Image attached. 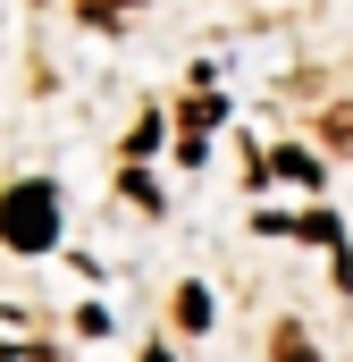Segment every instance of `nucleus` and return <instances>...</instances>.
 I'll return each mask as SVG.
<instances>
[{
  "mask_svg": "<svg viewBox=\"0 0 353 362\" xmlns=\"http://www.w3.org/2000/svg\"><path fill=\"white\" fill-rule=\"evenodd\" d=\"M210 127H219V93H193L176 110V160H202L210 152Z\"/></svg>",
  "mask_w": 353,
  "mask_h": 362,
  "instance_id": "3",
  "label": "nucleus"
},
{
  "mask_svg": "<svg viewBox=\"0 0 353 362\" xmlns=\"http://www.w3.org/2000/svg\"><path fill=\"white\" fill-rule=\"evenodd\" d=\"M320 135H328V144H337V152H353V101H337V110H328V118H320Z\"/></svg>",
  "mask_w": 353,
  "mask_h": 362,
  "instance_id": "7",
  "label": "nucleus"
},
{
  "mask_svg": "<svg viewBox=\"0 0 353 362\" xmlns=\"http://www.w3.org/2000/svg\"><path fill=\"white\" fill-rule=\"evenodd\" d=\"M253 8H277V0H253ZM286 8H294V0H286Z\"/></svg>",
  "mask_w": 353,
  "mask_h": 362,
  "instance_id": "11",
  "label": "nucleus"
},
{
  "mask_svg": "<svg viewBox=\"0 0 353 362\" xmlns=\"http://www.w3.org/2000/svg\"><path fill=\"white\" fill-rule=\"evenodd\" d=\"M126 8H135V0H76V17H92V25H118Z\"/></svg>",
  "mask_w": 353,
  "mask_h": 362,
  "instance_id": "9",
  "label": "nucleus"
},
{
  "mask_svg": "<svg viewBox=\"0 0 353 362\" xmlns=\"http://www.w3.org/2000/svg\"><path fill=\"white\" fill-rule=\"evenodd\" d=\"M269 354H277V362H320V354H311V337H303V320H277Z\"/></svg>",
  "mask_w": 353,
  "mask_h": 362,
  "instance_id": "5",
  "label": "nucleus"
},
{
  "mask_svg": "<svg viewBox=\"0 0 353 362\" xmlns=\"http://www.w3.org/2000/svg\"><path fill=\"white\" fill-rule=\"evenodd\" d=\"M143 362H169V354H143Z\"/></svg>",
  "mask_w": 353,
  "mask_h": 362,
  "instance_id": "12",
  "label": "nucleus"
},
{
  "mask_svg": "<svg viewBox=\"0 0 353 362\" xmlns=\"http://www.w3.org/2000/svg\"><path fill=\"white\" fill-rule=\"evenodd\" d=\"M0 362H59L51 337L34 329V312H0Z\"/></svg>",
  "mask_w": 353,
  "mask_h": 362,
  "instance_id": "4",
  "label": "nucleus"
},
{
  "mask_svg": "<svg viewBox=\"0 0 353 362\" xmlns=\"http://www.w3.org/2000/svg\"><path fill=\"white\" fill-rule=\"evenodd\" d=\"M269 236H303V245H328V262H337V286H353V253H345V228L328 219V211H294V219H261Z\"/></svg>",
  "mask_w": 353,
  "mask_h": 362,
  "instance_id": "2",
  "label": "nucleus"
},
{
  "mask_svg": "<svg viewBox=\"0 0 353 362\" xmlns=\"http://www.w3.org/2000/svg\"><path fill=\"white\" fill-rule=\"evenodd\" d=\"M277 177H294V185H320V160H311V152H277Z\"/></svg>",
  "mask_w": 353,
  "mask_h": 362,
  "instance_id": "8",
  "label": "nucleus"
},
{
  "mask_svg": "<svg viewBox=\"0 0 353 362\" xmlns=\"http://www.w3.org/2000/svg\"><path fill=\"white\" fill-rule=\"evenodd\" d=\"M176 329H210V295L202 286H176Z\"/></svg>",
  "mask_w": 353,
  "mask_h": 362,
  "instance_id": "6",
  "label": "nucleus"
},
{
  "mask_svg": "<svg viewBox=\"0 0 353 362\" xmlns=\"http://www.w3.org/2000/svg\"><path fill=\"white\" fill-rule=\"evenodd\" d=\"M118 185H126V202H143V211H160V185L143 177V169H126V177H118Z\"/></svg>",
  "mask_w": 353,
  "mask_h": 362,
  "instance_id": "10",
  "label": "nucleus"
},
{
  "mask_svg": "<svg viewBox=\"0 0 353 362\" xmlns=\"http://www.w3.org/2000/svg\"><path fill=\"white\" fill-rule=\"evenodd\" d=\"M0 245L8 253H51L59 245V194L42 177H25V185L0 194Z\"/></svg>",
  "mask_w": 353,
  "mask_h": 362,
  "instance_id": "1",
  "label": "nucleus"
}]
</instances>
